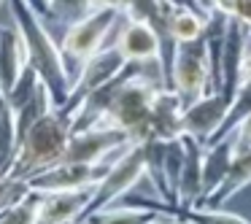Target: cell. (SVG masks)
<instances>
[{
	"label": "cell",
	"instance_id": "29",
	"mask_svg": "<svg viewBox=\"0 0 251 224\" xmlns=\"http://www.w3.org/2000/svg\"><path fill=\"white\" fill-rule=\"evenodd\" d=\"M92 3L95 8H122V11L127 6V0H92Z\"/></svg>",
	"mask_w": 251,
	"mask_h": 224
},
{
	"label": "cell",
	"instance_id": "33",
	"mask_svg": "<svg viewBox=\"0 0 251 224\" xmlns=\"http://www.w3.org/2000/svg\"><path fill=\"white\" fill-rule=\"evenodd\" d=\"M0 3H3V0H0Z\"/></svg>",
	"mask_w": 251,
	"mask_h": 224
},
{
	"label": "cell",
	"instance_id": "10",
	"mask_svg": "<svg viewBox=\"0 0 251 224\" xmlns=\"http://www.w3.org/2000/svg\"><path fill=\"white\" fill-rule=\"evenodd\" d=\"M246 41H249V30L229 17L222 49V92L227 98H235L240 84L246 81Z\"/></svg>",
	"mask_w": 251,
	"mask_h": 224
},
{
	"label": "cell",
	"instance_id": "20",
	"mask_svg": "<svg viewBox=\"0 0 251 224\" xmlns=\"http://www.w3.org/2000/svg\"><path fill=\"white\" fill-rule=\"evenodd\" d=\"M205 22L208 17L200 11H192V8H173L170 6L168 14V27L173 35L176 44H186V41H197L205 35Z\"/></svg>",
	"mask_w": 251,
	"mask_h": 224
},
{
	"label": "cell",
	"instance_id": "23",
	"mask_svg": "<svg viewBox=\"0 0 251 224\" xmlns=\"http://www.w3.org/2000/svg\"><path fill=\"white\" fill-rule=\"evenodd\" d=\"M41 87H44L41 76L27 65V68H25V73L19 76V81L11 87V92L6 95V100L11 103V108H14V111H19V108H25V105H27L30 100L35 98V95H38V89H41Z\"/></svg>",
	"mask_w": 251,
	"mask_h": 224
},
{
	"label": "cell",
	"instance_id": "25",
	"mask_svg": "<svg viewBox=\"0 0 251 224\" xmlns=\"http://www.w3.org/2000/svg\"><path fill=\"white\" fill-rule=\"evenodd\" d=\"M30 192H33V189H30L27 181L14 178V175H8V173H0V211L17 205V202L25 200Z\"/></svg>",
	"mask_w": 251,
	"mask_h": 224
},
{
	"label": "cell",
	"instance_id": "8",
	"mask_svg": "<svg viewBox=\"0 0 251 224\" xmlns=\"http://www.w3.org/2000/svg\"><path fill=\"white\" fill-rule=\"evenodd\" d=\"M125 68H127V60H125V54L119 51L116 44H108L105 49H100L98 54H92L87 62H84V68L76 76V81H73L71 98H68V103L62 105V111L73 116L76 105L81 103L87 95H92L98 87H103V84H108L111 78H116Z\"/></svg>",
	"mask_w": 251,
	"mask_h": 224
},
{
	"label": "cell",
	"instance_id": "9",
	"mask_svg": "<svg viewBox=\"0 0 251 224\" xmlns=\"http://www.w3.org/2000/svg\"><path fill=\"white\" fill-rule=\"evenodd\" d=\"M229 103H232V98H227L224 92H208L202 98H197L184 111V132L197 138L202 146H208L213 141V135L219 132V127L224 124Z\"/></svg>",
	"mask_w": 251,
	"mask_h": 224
},
{
	"label": "cell",
	"instance_id": "14",
	"mask_svg": "<svg viewBox=\"0 0 251 224\" xmlns=\"http://www.w3.org/2000/svg\"><path fill=\"white\" fill-rule=\"evenodd\" d=\"M184 143V168H181V181H178V205L181 208H195L202 195V157L205 146L192 135H181Z\"/></svg>",
	"mask_w": 251,
	"mask_h": 224
},
{
	"label": "cell",
	"instance_id": "31",
	"mask_svg": "<svg viewBox=\"0 0 251 224\" xmlns=\"http://www.w3.org/2000/svg\"><path fill=\"white\" fill-rule=\"evenodd\" d=\"M151 224H189V222H184V219H178V216H162V219H157V222H151Z\"/></svg>",
	"mask_w": 251,
	"mask_h": 224
},
{
	"label": "cell",
	"instance_id": "13",
	"mask_svg": "<svg viewBox=\"0 0 251 224\" xmlns=\"http://www.w3.org/2000/svg\"><path fill=\"white\" fill-rule=\"evenodd\" d=\"M184 111L186 103L176 89L162 87L151 105V138L176 141L184 135Z\"/></svg>",
	"mask_w": 251,
	"mask_h": 224
},
{
	"label": "cell",
	"instance_id": "21",
	"mask_svg": "<svg viewBox=\"0 0 251 224\" xmlns=\"http://www.w3.org/2000/svg\"><path fill=\"white\" fill-rule=\"evenodd\" d=\"M95 11V3L92 0H51V17H49V30L54 27H62V33H65L71 25L81 22L84 17H89V14Z\"/></svg>",
	"mask_w": 251,
	"mask_h": 224
},
{
	"label": "cell",
	"instance_id": "11",
	"mask_svg": "<svg viewBox=\"0 0 251 224\" xmlns=\"http://www.w3.org/2000/svg\"><path fill=\"white\" fill-rule=\"evenodd\" d=\"M114 44L119 46V51L125 54L127 62H141V65L157 62V60L162 62V41H159V35L149 25L125 19Z\"/></svg>",
	"mask_w": 251,
	"mask_h": 224
},
{
	"label": "cell",
	"instance_id": "1",
	"mask_svg": "<svg viewBox=\"0 0 251 224\" xmlns=\"http://www.w3.org/2000/svg\"><path fill=\"white\" fill-rule=\"evenodd\" d=\"M8 8H11L14 25H17V30L25 38V46H27V65L41 76V81L49 89L54 105L62 108L68 103V98H71L73 78L65 68V60H62L60 41L51 35L49 25L44 22L41 14L33 11L30 3H25V0H8Z\"/></svg>",
	"mask_w": 251,
	"mask_h": 224
},
{
	"label": "cell",
	"instance_id": "5",
	"mask_svg": "<svg viewBox=\"0 0 251 224\" xmlns=\"http://www.w3.org/2000/svg\"><path fill=\"white\" fill-rule=\"evenodd\" d=\"M143 175H146V151H143V143H132V146H127L125 151L114 159V165H111V170L105 173V178L95 186V195H92V200H89L87 211H84V219L92 216L95 211H103V208L114 205L122 197H127V192H130L132 186H138V181H141Z\"/></svg>",
	"mask_w": 251,
	"mask_h": 224
},
{
	"label": "cell",
	"instance_id": "19",
	"mask_svg": "<svg viewBox=\"0 0 251 224\" xmlns=\"http://www.w3.org/2000/svg\"><path fill=\"white\" fill-rule=\"evenodd\" d=\"M168 216V213H159L154 208H141V205H119V208H103V211H95L92 216H87L81 224H151L157 219Z\"/></svg>",
	"mask_w": 251,
	"mask_h": 224
},
{
	"label": "cell",
	"instance_id": "2",
	"mask_svg": "<svg viewBox=\"0 0 251 224\" xmlns=\"http://www.w3.org/2000/svg\"><path fill=\"white\" fill-rule=\"evenodd\" d=\"M71 135H73V116L65 114L62 108H51L44 119H38L22 135L17 159H14L8 175L30 181L33 175L65 162Z\"/></svg>",
	"mask_w": 251,
	"mask_h": 224
},
{
	"label": "cell",
	"instance_id": "12",
	"mask_svg": "<svg viewBox=\"0 0 251 224\" xmlns=\"http://www.w3.org/2000/svg\"><path fill=\"white\" fill-rule=\"evenodd\" d=\"M92 195L95 189L46 192V195H41L38 224H81Z\"/></svg>",
	"mask_w": 251,
	"mask_h": 224
},
{
	"label": "cell",
	"instance_id": "22",
	"mask_svg": "<svg viewBox=\"0 0 251 224\" xmlns=\"http://www.w3.org/2000/svg\"><path fill=\"white\" fill-rule=\"evenodd\" d=\"M38 208H41V192H30L17 205L0 211V224H38Z\"/></svg>",
	"mask_w": 251,
	"mask_h": 224
},
{
	"label": "cell",
	"instance_id": "27",
	"mask_svg": "<svg viewBox=\"0 0 251 224\" xmlns=\"http://www.w3.org/2000/svg\"><path fill=\"white\" fill-rule=\"evenodd\" d=\"M165 3L173 6V8H192V11H200V14H205V17H208L205 6H202L200 0H165Z\"/></svg>",
	"mask_w": 251,
	"mask_h": 224
},
{
	"label": "cell",
	"instance_id": "7",
	"mask_svg": "<svg viewBox=\"0 0 251 224\" xmlns=\"http://www.w3.org/2000/svg\"><path fill=\"white\" fill-rule=\"evenodd\" d=\"M114 159L108 162H98V165H87V162H60L54 168L44 170V173L33 175L27 181L33 192H76V189H95L100 181L105 178V173L111 170Z\"/></svg>",
	"mask_w": 251,
	"mask_h": 224
},
{
	"label": "cell",
	"instance_id": "16",
	"mask_svg": "<svg viewBox=\"0 0 251 224\" xmlns=\"http://www.w3.org/2000/svg\"><path fill=\"white\" fill-rule=\"evenodd\" d=\"M235 151H238L235 135L205 146V157H202V195H200V200H197L195 208H202V202H205L208 197L219 189V184L227 178L229 165H232V159H235Z\"/></svg>",
	"mask_w": 251,
	"mask_h": 224
},
{
	"label": "cell",
	"instance_id": "15",
	"mask_svg": "<svg viewBox=\"0 0 251 224\" xmlns=\"http://www.w3.org/2000/svg\"><path fill=\"white\" fill-rule=\"evenodd\" d=\"M27 68V46L22 33L14 27H0V95H8L11 87Z\"/></svg>",
	"mask_w": 251,
	"mask_h": 224
},
{
	"label": "cell",
	"instance_id": "26",
	"mask_svg": "<svg viewBox=\"0 0 251 224\" xmlns=\"http://www.w3.org/2000/svg\"><path fill=\"white\" fill-rule=\"evenodd\" d=\"M232 135H235L238 149H251V116H246V119L240 122V127L232 132Z\"/></svg>",
	"mask_w": 251,
	"mask_h": 224
},
{
	"label": "cell",
	"instance_id": "4",
	"mask_svg": "<svg viewBox=\"0 0 251 224\" xmlns=\"http://www.w3.org/2000/svg\"><path fill=\"white\" fill-rule=\"evenodd\" d=\"M168 89H176L184 98L186 105L211 92V62H208V38L205 35L197 41H186V44L176 46Z\"/></svg>",
	"mask_w": 251,
	"mask_h": 224
},
{
	"label": "cell",
	"instance_id": "30",
	"mask_svg": "<svg viewBox=\"0 0 251 224\" xmlns=\"http://www.w3.org/2000/svg\"><path fill=\"white\" fill-rule=\"evenodd\" d=\"M246 78H251V33L246 41Z\"/></svg>",
	"mask_w": 251,
	"mask_h": 224
},
{
	"label": "cell",
	"instance_id": "28",
	"mask_svg": "<svg viewBox=\"0 0 251 224\" xmlns=\"http://www.w3.org/2000/svg\"><path fill=\"white\" fill-rule=\"evenodd\" d=\"M25 3H30L33 11L44 17V22H49V17H51V0H25Z\"/></svg>",
	"mask_w": 251,
	"mask_h": 224
},
{
	"label": "cell",
	"instance_id": "17",
	"mask_svg": "<svg viewBox=\"0 0 251 224\" xmlns=\"http://www.w3.org/2000/svg\"><path fill=\"white\" fill-rule=\"evenodd\" d=\"M251 184V149H238L235 151V159L229 165L227 178L219 184V189L202 202V208H222L227 200H232L240 189Z\"/></svg>",
	"mask_w": 251,
	"mask_h": 224
},
{
	"label": "cell",
	"instance_id": "6",
	"mask_svg": "<svg viewBox=\"0 0 251 224\" xmlns=\"http://www.w3.org/2000/svg\"><path fill=\"white\" fill-rule=\"evenodd\" d=\"M127 146H132V138L119 127H108L100 124L84 132H73L71 143H68V162H87V165H98V162H108L116 159Z\"/></svg>",
	"mask_w": 251,
	"mask_h": 224
},
{
	"label": "cell",
	"instance_id": "24",
	"mask_svg": "<svg viewBox=\"0 0 251 224\" xmlns=\"http://www.w3.org/2000/svg\"><path fill=\"white\" fill-rule=\"evenodd\" d=\"M181 219L189 224H251L249 219L224 208H181Z\"/></svg>",
	"mask_w": 251,
	"mask_h": 224
},
{
	"label": "cell",
	"instance_id": "3",
	"mask_svg": "<svg viewBox=\"0 0 251 224\" xmlns=\"http://www.w3.org/2000/svg\"><path fill=\"white\" fill-rule=\"evenodd\" d=\"M125 19L127 17L122 8H95L89 17L71 25L60 35V51H62V60H65V68L73 81L81 73L84 62L92 54H98L100 49H105L111 38H116Z\"/></svg>",
	"mask_w": 251,
	"mask_h": 224
},
{
	"label": "cell",
	"instance_id": "18",
	"mask_svg": "<svg viewBox=\"0 0 251 224\" xmlns=\"http://www.w3.org/2000/svg\"><path fill=\"white\" fill-rule=\"evenodd\" d=\"M165 149H168V141H159V138L143 141V151H146V175L154 181V189H157L159 200L170 202V205H178L176 197H173V189H170L168 170H165Z\"/></svg>",
	"mask_w": 251,
	"mask_h": 224
},
{
	"label": "cell",
	"instance_id": "32",
	"mask_svg": "<svg viewBox=\"0 0 251 224\" xmlns=\"http://www.w3.org/2000/svg\"><path fill=\"white\" fill-rule=\"evenodd\" d=\"M200 3H202V6H205V11L211 14L213 8H216V3H219V0H200Z\"/></svg>",
	"mask_w": 251,
	"mask_h": 224
}]
</instances>
